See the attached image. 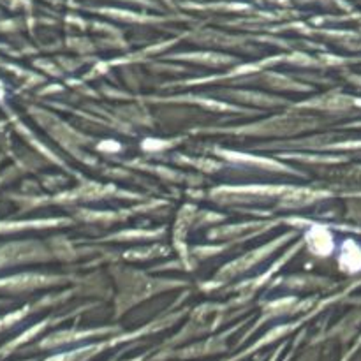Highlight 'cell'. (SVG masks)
Here are the masks:
<instances>
[{
  "label": "cell",
  "instance_id": "1",
  "mask_svg": "<svg viewBox=\"0 0 361 361\" xmlns=\"http://www.w3.org/2000/svg\"><path fill=\"white\" fill-rule=\"evenodd\" d=\"M307 243H309L310 250L314 254H328L331 250V238L323 228H312L310 229L309 236H307Z\"/></svg>",
  "mask_w": 361,
  "mask_h": 361
}]
</instances>
